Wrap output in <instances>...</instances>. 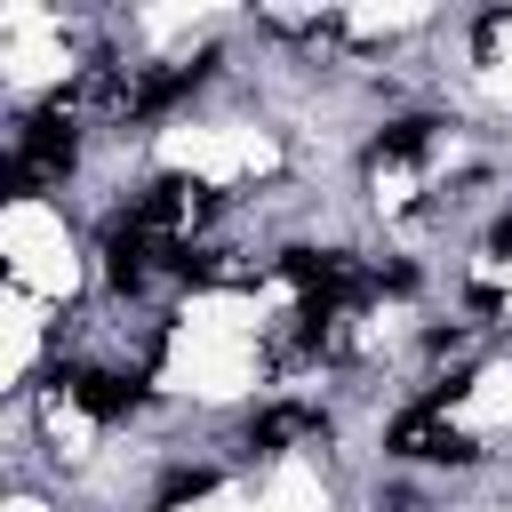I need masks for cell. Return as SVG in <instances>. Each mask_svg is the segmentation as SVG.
<instances>
[{"mask_svg":"<svg viewBox=\"0 0 512 512\" xmlns=\"http://www.w3.org/2000/svg\"><path fill=\"white\" fill-rule=\"evenodd\" d=\"M384 448H392V456H416V464H472V456H480L456 424H440V408H408V416H392Z\"/></svg>","mask_w":512,"mask_h":512,"instance_id":"6da1fadb","label":"cell"},{"mask_svg":"<svg viewBox=\"0 0 512 512\" xmlns=\"http://www.w3.org/2000/svg\"><path fill=\"white\" fill-rule=\"evenodd\" d=\"M152 248H160V232L144 224V216H120L112 232H104V280L128 296V288H144V272H152Z\"/></svg>","mask_w":512,"mask_h":512,"instance_id":"7a4b0ae2","label":"cell"},{"mask_svg":"<svg viewBox=\"0 0 512 512\" xmlns=\"http://www.w3.org/2000/svg\"><path fill=\"white\" fill-rule=\"evenodd\" d=\"M72 392H80V408H88L96 424H120V416L144 400V384H136V376H112V368H80Z\"/></svg>","mask_w":512,"mask_h":512,"instance_id":"3957f363","label":"cell"},{"mask_svg":"<svg viewBox=\"0 0 512 512\" xmlns=\"http://www.w3.org/2000/svg\"><path fill=\"white\" fill-rule=\"evenodd\" d=\"M208 64H216V56H192V64H176V72H152L128 104H136V112H168V104H184V96L208 80Z\"/></svg>","mask_w":512,"mask_h":512,"instance_id":"277c9868","label":"cell"},{"mask_svg":"<svg viewBox=\"0 0 512 512\" xmlns=\"http://www.w3.org/2000/svg\"><path fill=\"white\" fill-rule=\"evenodd\" d=\"M312 432H320V416L288 400V408H264V416L248 424V448H288V440H312Z\"/></svg>","mask_w":512,"mask_h":512,"instance_id":"5b68a950","label":"cell"},{"mask_svg":"<svg viewBox=\"0 0 512 512\" xmlns=\"http://www.w3.org/2000/svg\"><path fill=\"white\" fill-rule=\"evenodd\" d=\"M424 144H432V120H392V128L376 136V168H384V160H416Z\"/></svg>","mask_w":512,"mask_h":512,"instance_id":"8992f818","label":"cell"},{"mask_svg":"<svg viewBox=\"0 0 512 512\" xmlns=\"http://www.w3.org/2000/svg\"><path fill=\"white\" fill-rule=\"evenodd\" d=\"M192 496H208V472H168V480H160V512H176V504H192Z\"/></svg>","mask_w":512,"mask_h":512,"instance_id":"52a82bcc","label":"cell"},{"mask_svg":"<svg viewBox=\"0 0 512 512\" xmlns=\"http://www.w3.org/2000/svg\"><path fill=\"white\" fill-rule=\"evenodd\" d=\"M488 256H512V216H496V232H488Z\"/></svg>","mask_w":512,"mask_h":512,"instance_id":"ba28073f","label":"cell"}]
</instances>
